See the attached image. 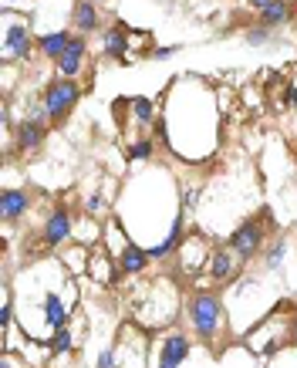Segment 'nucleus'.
<instances>
[{"instance_id": "aec40b11", "label": "nucleus", "mask_w": 297, "mask_h": 368, "mask_svg": "<svg viewBox=\"0 0 297 368\" xmlns=\"http://www.w3.org/2000/svg\"><path fill=\"white\" fill-rule=\"evenodd\" d=\"M132 105H136V115H139V122H152V101H149V98H136Z\"/></svg>"}, {"instance_id": "1a4fd4ad", "label": "nucleus", "mask_w": 297, "mask_h": 368, "mask_svg": "<svg viewBox=\"0 0 297 368\" xmlns=\"http://www.w3.org/2000/svg\"><path fill=\"white\" fill-rule=\"evenodd\" d=\"M27 203H31V199H27L24 190H3V193H0V216H3L7 223H14V220L27 210Z\"/></svg>"}, {"instance_id": "b1692460", "label": "nucleus", "mask_w": 297, "mask_h": 368, "mask_svg": "<svg viewBox=\"0 0 297 368\" xmlns=\"http://www.w3.org/2000/svg\"><path fill=\"white\" fill-rule=\"evenodd\" d=\"M112 362H115V351H105L99 358V368H112Z\"/></svg>"}, {"instance_id": "2eb2a0df", "label": "nucleus", "mask_w": 297, "mask_h": 368, "mask_svg": "<svg viewBox=\"0 0 297 368\" xmlns=\"http://www.w3.org/2000/svg\"><path fill=\"white\" fill-rule=\"evenodd\" d=\"M145 264H149V253L142 250V247H136V243H129V247L122 250L119 267H122L125 274H139V271H145Z\"/></svg>"}, {"instance_id": "5701e85b", "label": "nucleus", "mask_w": 297, "mask_h": 368, "mask_svg": "<svg viewBox=\"0 0 297 368\" xmlns=\"http://www.w3.org/2000/svg\"><path fill=\"white\" fill-rule=\"evenodd\" d=\"M0 325H3V328L10 325V301H3V304H0Z\"/></svg>"}, {"instance_id": "f257e3e1", "label": "nucleus", "mask_w": 297, "mask_h": 368, "mask_svg": "<svg viewBox=\"0 0 297 368\" xmlns=\"http://www.w3.org/2000/svg\"><path fill=\"white\" fill-rule=\"evenodd\" d=\"M274 223V216H270V210H260V216H254V220H243L237 230H233V236L226 240V247L237 253L240 260H250L254 253L263 247V240H267V227Z\"/></svg>"}, {"instance_id": "ddd939ff", "label": "nucleus", "mask_w": 297, "mask_h": 368, "mask_svg": "<svg viewBox=\"0 0 297 368\" xmlns=\"http://www.w3.org/2000/svg\"><path fill=\"white\" fill-rule=\"evenodd\" d=\"M75 24H78L81 34H88V31H95V27H99L95 0H75Z\"/></svg>"}, {"instance_id": "7ed1b4c3", "label": "nucleus", "mask_w": 297, "mask_h": 368, "mask_svg": "<svg viewBox=\"0 0 297 368\" xmlns=\"http://www.w3.org/2000/svg\"><path fill=\"white\" fill-rule=\"evenodd\" d=\"M78 98H81V88L71 81V78L51 81L48 92H44V115L51 118V122H61V118L78 105Z\"/></svg>"}, {"instance_id": "bb28decb", "label": "nucleus", "mask_w": 297, "mask_h": 368, "mask_svg": "<svg viewBox=\"0 0 297 368\" xmlns=\"http://www.w3.org/2000/svg\"><path fill=\"white\" fill-rule=\"evenodd\" d=\"M156 136L162 139V142H166V122H162V118H159V122H156Z\"/></svg>"}, {"instance_id": "9d476101", "label": "nucleus", "mask_w": 297, "mask_h": 368, "mask_svg": "<svg viewBox=\"0 0 297 368\" xmlns=\"http://www.w3.org/2000/svg\"><path fill=\"white\" fill-rule=\"evenodd\" d=\"M186 355H189V341H186V334H173L166 345H162V355H159V362L169 368H179L186 362Z\"/></svg>"}, {"instance_id": "20e7f679", "label": "nucleus", "mask_w": 297, "mask_h": 368, "mask_svg": "<svg viewBox=\"0 0 297 368\" xmlns=\"http://www.w3.org/2000/svg\"><path fill=\"white\" fill-rule=\"evenodd\" d=\"M3 51L7 58H27L31 55V34L24 24H10L7 34H3Z\"/></svg>"}, {"instance_id": "423d86ee", "label": "nucleus", "mask_w": 297, "mask_h": 368, "mask_svg": "<svg viewBox=\"0 0 297 368\" xmlns=\"http://www.w3.org/2000/svg\"><path fill=\"white\" fill-rule=\"evenodd\" d=\"M206 271L213 281H226V277H233L237 271V253L230 250V247H219V250L210 253V264H206Z\"/></svg>"}, {"instance_id": "f03ea898", "label": "nucleus", "mask_w": 297, "mask_h": 368, "mask_svg": "<svg viewBox=\"0 0 297 368\" xmlns=\"http://www.w3.org/2000/svg\"><path fill=\"white\" fill-rule=\"evenodd\" d=\"M189 318H193V328H196L199 338H213L219 331V321H223V311H219V297L217 294L199 291L193 301H189Z\"/></svg>"}, {"instance_id": "cd10ccee", "label": "nucleus", "mask_w": 297, "mask_h": 368, "mask_svg": "<svg viewBox=\"0 0 297 368\" xmlns=\"http://www.w3.org/2000/svg\"><path fill=\"white\" fill-rule=\"evenodd\" d=\"M247 3H250V7H254V10H263V7H267V3H270V0H247Z\"/></svg>"}, {"instance_id": "393cba45", "label": "nucleus", "mask_w": 297, "mask_h": 368, "mask_svg": "<svg viewBox=\"0 0 297 368\" xmlns=\"http://www.w3.org/2000/svg\"><path fill=\"white\" fill-rule=\"evenodd\" d=\"M173 51H176V48H156L152 58H173Z\"/></svg>"}, {"instance_id": "9b49d317", "label": "nucleus", "mask_w": 297, "mask_h": 368, "mask_svg": "<svg viewBox=\"0 0 297 368\" xmlns=\"http://www.w3.org/2000/svg\"><path fill=\"white\" fill-rule=\"evenodd\" d=\"M101 48H105V55L108 58H125V51H129V38H125V27L115 24V27H108L105 34H101Z\"/></svg>"}, {"instance_id": "39448f33", "label": "nucleus", "mask_w": 297, "mask_h": 368, "mask_svg": "<svg viewBox=\"0 0 297 368\" xmlns=\"http://www.w3.org/2000/svg\"><path fill=\"white\" fill-rule=\"evenodd\" d=\"M85 55H88V44H85V38H71V44H68V51L58 58V71L61 75H78L81 64H85Z\"/></svg>"}, {"instance_id": "0eeeda50", "label": "nucleus", "mask_w": 297, "mask_h": 368, "mask_svg": "<svg viewBox=\"0 0 297 368\" xmlns=\"http://www.w3.org/2000/svg\"><path fill=\"white\" fill-rule=\"evenodd\" d=\"M68 236H71V216H68V210H55V213L48 216V223H44V240L51 247H58Z\"/></svg>"}, {"instance_id": "a878e982", "label": "nucleus", "mask_w": 297, "mask_h": 368, "mask_svg": "<svg viewBox=\"0 0 297 368\" xmlns=\"http://www.w3.org/2000/svg\"><path fill=\"white\" fill-rule=\"evenodd\" d=\"M284 105H297V88H287V92H284Z\"/></svg>"}, {"instance_id": "412c9836", "label": "nucleus", "mask_w": 297, "mask_h": 368, "mask_svg": "<svg viewBox=\"0 0 297 368\" xmlns=\"http://www.w3.org/2000/svg\"><path fill=\"white\" fill-rule=\"evenodd\" d=\"M129 155H132V159H149V155H152V142H149V139L136 142V146L129 149Z\"/></svg>"}, {"instance_id": "a211bd4d", "label": "nucleus", "mask_w": 297, "mask_h": 368, "mask_svg": "<svg viewBox=\"0 0 297 368\" xmlns=\"http://www.w3.org/2000/svg\"><path fill=\"white\" fill-rule=\"evenodd\" d=\"M284 253H287V240H274V243H270V250H267V267H270V271H277V267H280Z\"/></svg>"}, {"instance_id": "f3484780", "label": "nucleus", "mask_w": 297, "mask_h": 368, "mask_svg": "<svg viewBox=\"0 0 297 368\" xmlns=\"http://www.w3.org/2000/svg\"><path fill=\"white\" fill-rule=\"evenodd\" d=\"M44 318H48L51 328H64V325H68V314H64V308H61L58 294H48V297H44Z\"/></svg>"}, {"instance_id": "4468645a", "label": "nucleus", "mask_w": 297, "mask_h": 368, "mask_svg": "<svg viewBox=\"0 0 297 368\" xmlns=\"http://www.w3.org/2000/svg\"><path fill=\"white\" fill-rule=\"evenodd\" d=\"M287 17H291V3L287 0H270L260 10V27H280Z\"/></svg>"}, {"instance_id": "4be33fe9", "label": "nucleus", "mask_w": 297, "mask_h": 368, "mask_svg": "<svg viewBox=\"0 0 297 368\" xmlns=\"http://www.w3.org/2000/svg\"><path fill=\"white\" fill-rule=\"evenodd\" d=\"M250 44H263V41H270V27H254L250 34H247Z\"/></svg>"}, {"instance_id": "f8f14e48", "label": "nucleus", "mask_w": 297, "mask_h": 368, "mask_svg": "<svg viewBox=\"0 0 297 368\" xmlns=\"http://www.w3.org/2000/svg\"><path fill=\"white\" fill-rule=\"evenodd\" d=\"M68 44H71V34H68V31H55V34H44V38L38 41V51L58 61L61 55L68 51Z\"/></svg>"}, {"instance_id": "6e6552de", "label": "nucleus", "mask_w": 297, "mask_h": 368, "mask_svg": "<svg viewBox=\"0 0 297 368\" xmlns=\"http://www.w3.org/2000/svg\"><path fill=\"white\" fill-rule=\"evenodd\" d=\"M44 139H48V129H44V122H38V118H31V122H20V129H17V149L31 153V149H38Z\"/></svg>"}, {"instance_id": "c85d7f7f", "label": "nucleus", "mask_w": 297, "mask_h": 368, "mask_svg": "<svg viewBox=\"0 0 297 368\" xmlns=\"http://www.w3.org/2000/svg\"><path fill=\"white\" fill-rule=\"evenodd\" d=\"M159 368H169V365H159Z\"/></svg>"}, {"instance_id": "6ab92c4d", "label": "nucleus", "mask_w": 297, "mask_h": 368, "mask_svg": "<svg viewBox=\"0 0 297 368\" xmlns=\"http://www.w3.org/2000/svg\"><path fill=\"white\" fill-rule=\"evenodd\" d=\"M71 348V331L68 328H55V338H51V351L55 355H61V351Z\"/></svg>"}, {"instance_id": "dca6fc26", "label": "nucleus", "mask_w": 297, "mask_h": 368, "mask_svg": "<svg viewBox=\"0 0 297 368\" xmlns=\"http://www.w3.org/2000/svg\"><path fill=\"white\" fill-rule=\"evenodd\" d=\"M182 223H186V213L176 216V223H173V233H169V240L166 243H159L156 250H149V257H169V253L176 250L179 243H182Z\"/></svg>"}]
</instances>
